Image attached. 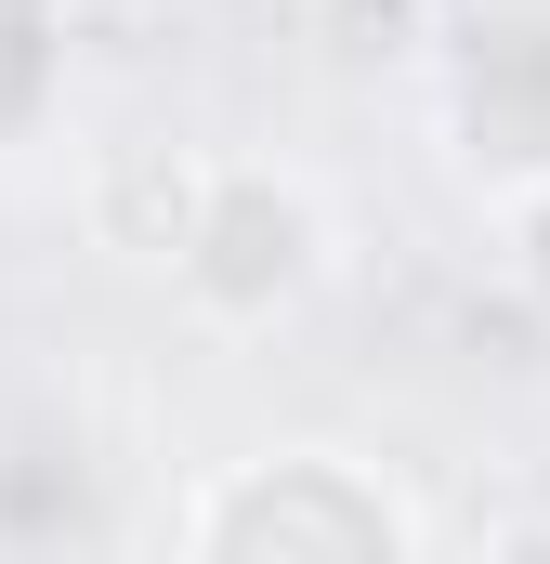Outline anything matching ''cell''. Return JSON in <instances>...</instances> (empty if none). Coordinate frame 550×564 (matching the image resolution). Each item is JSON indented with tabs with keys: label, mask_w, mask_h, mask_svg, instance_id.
<instances>
[{
	"label": "cell",
	"mask_w": 550,
	"mask_h": 564,
	"mask_svg": "<svg viewBox=\"0 0 550 564\" xmlns=\"http://www.w3.org/2000/svg\"><path fill=\"white\" fill-rule=\"evenodd\" d=\"M498 263H512V289L550 315V158L512 184V197H498Z\"/></svg>",
	"instance_id": "cell-5"
},
{
	"label": "cell",
	"mask_w": 550,
	"mask_h": 564,
	"mask_svg": "<svg viewBox=\"0 0 550 564\" xmlns=\"http://www.w3.org/2000/svg\"><path fill=\"white\" fill-rule=\"evenodd\" d=\"M53 79H66V0H0V144L53 119Z\"/></svg>",
	"instance_id": "cell-4"
},
{
	"label": "cell",
	"mask_w": 550,
	"mask_h": 564,
	"mask_svg": "<svg viewBox=\"0 0 550 564\" xmlns=\"http://www.w3.org/2000/svg\"><path fill=\"white\" fill-rule=\"evenodd\" d=\"M472 564H550V512H512V525H498Z\"/></svg>",
	"instance_id": "cell-6"
},
{
	"label": "cell",
	"mask_w": 550,
	"mask_h": 564,
	"mask_svg": "<svg viewBox=\"0 0 550 564\" xmlns=\"http://www.w3.org/2000/svg\"><path fill=\"white\" fill-rule=\"evenodd\" d=\"M184 564H419V525L341 446H275V459H237L197 486Z\"/></svg>",
	"instance_id": "cell-1"
},
{
	"label": "cell",
	"mask_w": 550,
	"mask_h": 564,
	"mask_svg": "<svg viewBox=\"0 0 550 564\" xmlns=\"http://www.w3.org/2000/svg\"><path fill=\"white\" fill-rule=\"evenodd\" d=\"M328 276H341L328 197H315L301 171H275V158H223L210 197H197V237H184L170 289H184L210 328H288Z\"/></svg>",
	"instance_id": "cell-2"
},
{
	"label": "cell",
	"mask_w": 550,
	"mask_h": 564,
	"mask_svg": "<svg viewBox=\"0 0 550 564\" xmlns=\"http://www.w3.org/2000/svg\"><path fill=\"white\" fill-rule=\"evenodd\" d=\"M210 144H184V132H119V144H92L79 158V224L119 250V263H184V237H197V197H210Z\"/></svg>",
	"instance_id": "cell-3"
}]
</instances>
